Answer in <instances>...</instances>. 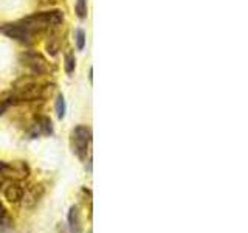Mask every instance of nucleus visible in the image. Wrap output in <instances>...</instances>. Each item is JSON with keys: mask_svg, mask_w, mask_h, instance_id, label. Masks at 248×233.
Masks as SVG:
<instances>
[{"mask_svg": "<svg viewBox=\"0 0 248 233\" xmlns=\"http://www.w3.org/2000/svg\"><path fill=\"white\" fill-rule=\"evenodd\" d=\"M36 128L37 131L44 135H51L53 134V124L48 116H39L36 120Z\"/></svg>", "mask_w": 248, "mask_h": 233, "instance_id": "obj_9", "label": "nucleus"}, {"mask_svg": "<svg viewBox=\"0 0 248 233\" xmlns=\"http://www.w3.org/2000/svg\"><path fill=\"white\" fill-rule=\"evenodd\" d=\"M67 227L70 233H82V215L79 205H72L67 216Z\"/></svg>", "mask_w": 248, "mask_h": 233, "instance_id": "obj_7", "label": "nucleus"}, {"mask_svg": "<svg viewBox=\"0 0 248 233\" xmlns=\"http://www.w3.org/2000/svg\"><path fill=\"white\" fill-rule=\"evenodd\" d=\"M0 165H2V162H0Z\"/></svg>", "mask_w": 248, "mask_h": 233, "instance_id": "obj_17", "label": "nucleus"}, {"mask_svg": "<svg viewBox=\"0 0 248 233\" xmlns=\"http://www.w3.org/2000/svg\"><path fill=\"white\" fill-rule=\"evenodd\" d=\"M45 194V188L42 183H33L30 185L27 190H23V204H25L27 208H33L39 204V200L44 198Z\"/></svg>", "mask_w": 248, "mask_h": 233, "instance_id": "obj_6", "label": "nucleus"}, {"mask_svg": "<svg viewBox=\"0 0 248 233\" xmlns=\"http://www.w3.org/2000/svg\"><path fill=\"white\" fill-rule=\"evenodd\" d=\"M23 190H25V188H23L19 182L13 181L11 183H8L5 186V190H3L5 199L8 202H11V204H17V202H20L22 198H23Z\"/></svg>", "mask_w": 248, "mask_h": 233, "instance_id": "obj_8", "label": "nucleus"}, {"mask_svg": "<svg viewBox=\"0 0 248 233\" xmlns=\"http://www.w3.org/2000/svg\"><path fill=\"white\" fill-rule=\"evenodd\" d=\"M89 233H92V232H89Z\"/></svg>", "mask_w": 248, "mask_h": 233, "instance_id": "obj_18", "label": "nucleus"}, {"mask_svg": "<svg viewBox=\"0 0 248 233\" xmlns=\"http://www.w3.org/2000/svg\"><path fill=\"white\" fill-rule=\"evenodd\" d=\"M20 61L36 75H44L48 72V62L37 51H25L20 54Z\"/></svg>", "mask_w": 248, "mask_h": 233, "instance_id": "obj_4", "label": "nucleus"}, {"mask_svg": "<svg viewBox=\"0 0 248 233\" xmlns=\"http://www.w3.org/2000/svg\"><path fill=\"white\" fill-rule=\"evenodd\" d=\"M2 185H3V181H2V179H0V188H2Z\"/></svg>", "mask_w": 248, "mask_h": 233, "instance_id": "obj_16", "label": "nucleus"}, {"mask_svg": "<svg viewBox=\"0 0 248 233\" xmlns=\"http://www.w3.org/2000/svg\"><path fill=\"white\" fill-rule=\"evenodd\" d=\"M76 44H78V50H84V47H85V33L82 30L76 31Z\"/></svg>", "mask_w": 248, "mask_h": 233, "instance_id": "obj_14", "label": "nucleus"}, {"mask_svg": "<svg viewBox=\"0 0 248 233\" xmlns=\"http://www.w3.org/2000/svg\"><path fill=\"white\" fill-rule=\"evenodd\" d=\"M92 143V131L87 126H76L70 134L72 151L79 160H85L89 155V148Z\"/></svg>", "mask_w": 248, "mask_h": 233, "instance_id": "obj_2", "label": "nucleus"}, {"mask_svg": "<svg viewBox=\"0 0 248 233\" xmlns=\"http://www.w3.org/2000/svg\"><path fill=\"white\" fill-rule=\"evenodd\" d=\"M58 49H59V44H58V37L51 34L50 36V41L46 42V50H48V53L51 54H56L58 53Z\"/></svg>", "mask_w": 248, "mask_h": 233, "instance_id": "obj_12", "label": "nucleus"}, {"mask_svg": "<svg viewBox=\"0 0 248 233\" xmlns=\"http://www.w3.org/2000/svg\"><path fill=\"white\" fill-rule=\"evenodd\" d=\"M65 111H67V106H65L64 95H58V100H56V115H58L59 120H62L65 116Z\"/></svg>", "mask_w": 248, "mask_h": 233, "instance_id": "obj_10", "label": "nucleus"}, {"mask_svg": "<svg viewBox=\"0 0 248 233\" xmlns=\"http://www.w3.org/2000/svg\"><path fill=\"white\" fill-rule=\"evenodd\" d=\"M65 72L68 75L75 72V56H73V53H67L65 54Z\"/></svg>", "mask_w": 248, "mask_h": 233, "instance_id": "obj_13", "label": "nucleus"}, {"mask_svg": "<svg viewBox=\"0 0 248 233\" xmlns=\"http://www.w3.org/2000/svg\"><path fill=\"white\" fill-rule=\"evenodd\" d=\"M5 217H6V210H5V207H3L2 202H0V224L3 222Z\"/></svg>", "mask_w": 248, "mask_h": 233, "instance_id": "obj_15", "label": "nucleus"}, {"mask_svg": "<svg viewBox=\"0 0 248 233\" xmlns=\"http://www.w3.org/2000/svg\"><path fill=\"white\" fill-rule=\"evenodd\" d=\"M44 87H41L36 83H25L22 85H17L13 92V100L14 101H34L42 97Z\"/></svg>", "mask_w": 248, "mask_h": 233, "instance_id": "obj_5", "label": "nucleus"}, {"mask_svg": "<svg viewBox=\"0 0 248 233\" xmlns=\"http://www.w3.org/2000/svg\"><path fill=\"white\" fill-rule=\"evenodd\" d=\"M76 14L79 19L87 17V0H76Z\"/></svg>", "mask_w": 248, "mask_h": 233, "instance_id": "obj_11", "label": "nucleus"}, {"mask_svg": "<svg viewBox=\"0 0 248 233\" xmlns=\"http://www.w3.org/2000/svg\"><path fill=\"white\" fill-rule=\"evenodd\" d=\"M0 174H3L5 177L19 182V181H22V179L28 177L30 166L27 165V162H23V160H16L11 163L2 162V165H0Z\"/></svg>", "mask_w": 248, "mask_h": 233, "instance_id": "obj_3", "label": "nucleus"}, {"mask_svg": "<svg viewBox=\"0 0 248 233\" xmlns=\"http://www.w3.org/2000/svg\"><path fill=\"white\" fill-rule=\"evenodd\" d=\"M64 20V16L61 11H42L36 13L33 16L22 19L16 23H10L0 28L2 33H5L8 37L16 39L22 44H33L36 41V36L44 33L46 30H53L58 25H61Z\"/></svg>", "mask_w": 248, "mask_h": 233, "instance_id": "obj_1", "label": "nucleus"}]
</instances>
